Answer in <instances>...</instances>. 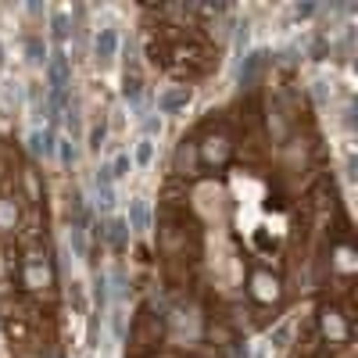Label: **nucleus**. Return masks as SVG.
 Listing matches in <instances>:
<instances>
[{
	"label": "nucleus",
	"mask_w": 358,
	"mask_h": 358,
	"mask_svg": "<svg viewBox=\"0 0 358 358\" xmlns=\"http://www.w3.org/2000/svg\"><path fill=\"white\" fill-rule=\"evenodd\" d=\"M22 287L33 290V294H47V290L54 287V268H50L47 255L29 251V258H25V265H22Z\"/></svg>",
	"instance_id": "1"
},
{
	"label": "nucleus",
	"mask_w": 358,
	"mask_h": 358,
	"mask_svg": "<svg viewBox=\"0 0 358 358\" xmlns=\"http://www.w3.org/2000/svg\"><path fill=\"white\" fill-rule=\"evenodd\" d=\"M25 104V86L11 76L0 79V126H11Z\"/></svg>",
	"instance_id": "2"
},
{
	"label": "nucleus",
	"mask_w": 358,
	"mask_h": 358,
	"mask_svg": "<svg viewBox=\"0 0 358 358\" xmlns=\"http://www.w3.org/2000/svg\"><path fill=\"white\" fill-rule=\"evenodd\" d=\"M118 54H122V33H118L115 25H101L97 36H94V62L101 69H108V65L118 62Z\"/></svg>",
	"instance_id": "3"
},
{
	"label": "nucleus",
	"mask_w": 358,
	"mask_h": 358,
	"mask_svg": "<svg viewBox=\"0 0 358 358\" xmlns=\"http://www.w3.org/2000/svg\"><path fill=\"white\" fill-rule=\"evenodd\" d=\"M197 158H201V165L222 169V165L233 158V143H229L222 133H208V136L197 143Z\"/></svg>",
	"instance_id": "4"
},
{
	"label": "nucleus",
	"mask_w": 358,
	"mask_h": 358,
	"mask_svg": "<svg viewBox=\"0 0 358 358\" xmlns=\"http://www.w3.org/2000/svg\"><path fill=\"white\" fill-rule=\"evenodd\" d=\"M348 319L351 315H344L341 308H326L319 315V334L330 341V344H348V337H351V322Z\"/></svg>",
	"instance_id": "5"
},
{
	"label": "nucleus",
	"mask_w": 358,
	"mask_h": 358,
	"mask_svg": "<svg viewBox=\"0 0 358 358\" xmlns=\"http://www.w3.org/2000/svg\"><path fill=\"white\" fill-rule=\"evenodd\" d=\"M251 297L262 305H276L283 297V287H280V276H273L268 268H255L251 273Z\"/></svg>",
	"instance_id": "6"
},
{
	"label": "nucleus",
	"mask_w": 358,
	"mask_h": 358,
	"mask_svg": "<svg viewBox=\"0 0 358 358\" xmlns=\"http://www.w3.org/2000/svg\"><path fill=\"white\" fill-rule=\"evenodd\" d=\"M190 97H194L190 86H165L162 94H158V101H155V108H158L155 115L162 118V115H179V111H187Z\"/></svg>",
	"instance_id": "7"
},
{
	"label": "nucleus",
	"mask_w": 358,
	"mask_h": 358,
	"mask_svg": "<svg viewBox=\"0 0 358 358\" xmlns=\"http://www.w3.org/2000/svg\"><path fill=\"white\" fill-rule=\"evenodd\" d=\"M122 97H126L133 108L143 101V72H140L136 62H126V69H122Z\"/></svg>",
	"instance_id": "8"
},
{
	"label": "nucleus",
	"mask_w": 358,
	"mask_h": 358,
	"mask_svg": "<svg viewBox=\"0 0 358 358\" xmlns=\"http://www.w3.org/2000/svg\"><path fill=\"white\" fill-rule=\"evenodd\" d=\"M122 222L129 226V233H147V229H151V204H147L143 197H133Z\"/></svg>",
	"instance_id": "9"
},
{
	"label": "nucleus",
	"mask_w": 358,
	"mask_h": 358,
	"mask_svg": "<svg viewBox=\"0 0 358 358\" xmlns=\"http://www.w3.org/2000/svg\"><path fill=\"white\" fill-rule=\"evenodd\" d=\"M54 143H57V133L50 126H33L29 129V151L36 158H54Z\"/></svg>",
	"instance_id": "10"
},
{
	"label": "nucleus",
	"mask_w": 358,
	"mask_h": 358,
	"mask_svg": "<svg viewBox=\"0 0 358 358\" xmlns=\"http://www.w3.org/2000/svg\"><path fill=\"white\" fill-rule=\"evenodd\" d=\"M172 169L179 172V176H194L197 169H201V158H197V143H179L176 147V162H172Z\"/></svg>",
	"instance_id": "11"
},
{
	"label": "nucleus",
	"mask_w": 358,
	"mask_h": 358,
	"mask_svg": "<svg viewBox=\"0 0 358 358\" xmlns=\"http://www.w3.org/2000/svg\"><path fill=\"white\" fill-rule=\"evenodd\" d=\"M155 151H158V143H155L151 136H136V143H133V155H129L133 169L147 172V169L155 165Z\"/></svg>",
	"instance_id": "12"
},
{
	"label": "nucleus",
	"mask_w": 358,
	"mask_h": 358,
	"mask_svg": "<svg viewBox=\"0 0 358 358\" xmlns=\"http://www.w3.org/2000/svg\"><path fill=\"white\" fill-rule=\"evenodd\" d=\"M94 183H97V208H101V212H111V208H115V179L108 176L104 165L97 169V179H94Z\"/></svg>",
	"instance_id": "13"
},
{
	"label": "nucleus",
	"mask_w": 358,
	"mask_h": 358,
	"mask_svg": "<svg viewBox=\"0 0 358 358\" xmlns=\"http://www.w3.org/2000/svg\"><path fill=\"white\" fill-rule=\"evenodd\" d=\"M4 334H8V341H11V344H18V348L33 344V326H29L22 315H11V319L4 322Z\"/></svg>",
	"instance_id": "14"
},
{
	"label": "nucleus",
	"mask_w": 358,
	"mask_h": 358,
	"mask_svg": "<svg viewBox=\"0 0 358 358\" xmlns=\"http://www.w3.org/2000/svg\"><path fill=\"white\" fill-rule=\"evenodd\" d=\"M50 40H54L57 50H65V40H69V11L65 8L50 11Z\"/></svg>",
	"instance_id": "15"
},
{
	"label": "nucleus",
	"mask_w": 358,
	"mask_h": 358,
	"mask_svg": "<svg viewBox=\"0 0 358 358\" xmlns=\"http://www.w3.org/2000/svg\"><path fill=\"white\" fill-rule=\"evenodd\" d=\"M22 50H25V62L33 65V69L47 65V43H43V36H25Z\"/></svg>",
	"instance_id": "16"
},
{
	"label": "nucleus",
	"mask_w": 358,
	"mask_h": 358,
	"mask_svg": "<svg viewBox=\"0 0 358 358\" xmlns=\"http://www.w3.org/2000/svg\"><path fill=\"white\" fill-rule=\"evenodd\" d=\"M15 226H18V204H15V197L0 194V233H8Z\"/></svg>",
	"instance_id": "17"
},
{
	"label": "nucleus",
	"mask_w": 358,
	"mask_h": 358,
	"mask_svg": "<svg viewBox=\"0 0 358 358\" xmlns=\"http://www.w3.org/2000/svg\"><path fill=\"white\" fill-rule=\"evenodd\" d=\"M108 169V176L115 179V183H118V179H126L129 172H133V162H129V151H122V155H115L111 158V165H104Z\"/></svg>",
	"instance_id": "18"
},
{
	"label": "nucleus",
	"mask_w": 358,
	"mask_h": 358,
	"mask_svg": "<svg viewBox=\"0 0 358 358\" xmlns=\"http://www.w3.org/2000/svg\"><path fill=\"white\" fill-rule=\"evenodd\" d=\"M54 158L62 162V165H76V143H72L69 136H57V143H54Z\"/></svg>",
	"instance_id": "19"
},
{
	"label": "nucleus",
	"mask_w": 358,
	"mask_h": 358,
	"mask_svg": "<svg viewBox=\"0 0 358 358\" xmlns=\"http://www.w3.org/2000/svg\"><path fill=\"white\" fill-rule=\"evenodd\" d=\"M341 273H351L355 268V262H351V248H337V262H334Z\"/></svg>",
	"instance_id": "20"
},
{
	"label": "nucleus",
	"mask_w": 358,
	"mask_h": 358,
	"mask_svg": "<svg viewBox=\"0 0 358 358\" xmlns=\"http://www.w3.org/2000/svg\"><path fill=\"white\" fill-rule=\"evenodd\" d=\"M104 136H108V129L104 126H94V129H90V151H101V143H104Z\"/></svg>",
	"instance_id": "21"
},
{
	"label": "nucleus",
	"mask_w": 358,
	"mask_h": 358,
	"mask_svg": "<svg viewBox=\"0 0 358 358\" xmlns=\"http://www.w3.org/2000/svg\"><path fill=\"white\" fill-rule=\"evenodd\" d=\"M0 72H4V43H0Z\"/></svg>",
	"instance_id": "22"
}]
</instances>
